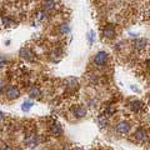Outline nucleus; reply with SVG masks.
Returning a JSON list of instances; mask_svg holds the SVG:
<instances>
[{"label": "nucleus", "instance_id": "obj_1", "mask_svg": "<svg viewBox=\"0 0 150 150\" xmlns=\"http://www.w3.org/2000/svg\"><path fill=\"white\" fill-rule=\"evenodd\" d=\"M20 89H19L16 85H6L5 90H4V94L3 95L5 96V99L9 100V101H13V100H16L20 98Z\"/></svg>", "mask_w": 150, "mask_h": 150}, {"label": "nucleus", "instance_id": "obj_2", "mask_svg": "<svg viewBox=\"0 0 150 150\" xmlns=\"http://www.w3.org/2000/svg\"><path fill=\"white\" fill-rule=\"evenodd\" d=\"M108 59H109L108 53L104 50H101V51H98L95 54V56H94V59H93V63L96 68L101 69V68H105V65L108 64Z\"/></svg>", "mask_w": 150, "mask_h": 150}, {"label": "nucleus", "instance_id": "obj_3", "mask_svg": "<svg viewBox=\"0 0 150 150\" xmlns=\"http://www.w3.org/2000/svg\"><path fill=\"white\" fill-rule=\"evenodd\" d=\"M131 129V124L128 120H121L115 125V131L120 135H126Z\"/></svg>", "mask_w": 150, "mask_h": 150}, {"label": "nucleus", "instance_id": "obj_4", "mask_svg": "<svg viewBox=\"0 0 150 150\" xmlns=\"http://www.w3.org/2000/svg\"><path fill=\"white\" fill-rule=\"evenodd\" d=\"M19 55H20L24 60H26V62H34L35 60V53L30 48H28V46L21 48L20 51H19Z\"/></svg>", "mask_w": 150, "mask_h": 150}, {"label": "nucleus", "instance_id": "obj_5", "mask_svg": "<svg viewBox=\"0 0 150 150\" xmlns=\"http://www.w3.org/2000/svg\"><path fill=\"white\" fill-rule=\"evenodd\" d=\"M71 115H74V118L81 119L84 116H86V108L83 105H74L71 108Z\"/></svg>", "mask_w": 150, "mask_h": 150}, {"label": "nucleus", "instance_id": "obj_6", "mask_svg": "<svg viewBox=\"0 0 150 150\" xmlns=\"http://www.w3.org/2000/svg\"><path fill=\"white\" fill-rule=\"evenodd\" d=\"M56 6H58V4H56L55 0H43L40 4V9H43V10L46 13L54 11L56 9Z\"/></svg>", "mask_w": 150, "mask_h": 150}, {"label": "nucleus", "instance_id": "obj_7", "mask_svg": "<svg viewBox=\"0 0 150 150\" xmlns=\"http://www.w3.org/2000/svg\"><path fill=\"white\" fill-rule=\"evenodd\" d=\"M48 18H49V13L44 11L43 9H38L34 13V16H33V19L35 20V24H38V23H45L48 20Z\"/></svg>", "mask_w": 150, "mask_h": 150}, {"label": "nucleus", "instance_id": "obj_8", "mask_svg": "<svg viewBox=\"0 0 150 150\" xmlns=\"http://www.w3.org/2000/svg\"><path fill=\"white\" fill-rule=\"evenodd\" d=\"M103 35H104L105 39H115L116 38V29H115V26L112 25V24H108L105 28H104V30H103Z\"/></svg>", "mask_w": 150, "mask_h": 150}, {"label": "nucleus", "instance_id": "obj_9", "mask_svg": "<svg viewBox=\"0 0 150 150\" xmlns=\"http://www.w3.org/2000/svg\"><path fill=\"white\" fill-rule=\"evenodd\" d=\"M134 138L138 143H145V142H148V139H149L146 131H145L143 128H138L134 131Z\"/></svg>", "mask_w": 150, "mask_h": 150}, {"label": "nucleus", "instance_id": "obj_10", "mask_svg": "<svg viewBox=\"0 0 150 150\" xmlns=\"http://www.w3.org/2000/svg\"><path fill=\"white\" fill-rule=\"evenodd\" d=\"M128 105L130 108V110L134 111V112H139V111H142L144 109V103H142L140 100H137V99L130 100Z\"/></svg>", "mask_w": 150, "mask_h": 150}, {"label": "nucleus", "instance_id": "obj_11", "mask_svg": "<svg viewBox=\"0 0 150 150\" xmlns=\"http://www.w3.org/2000/svg\"><path fill=\"white\" fill-rule=\"evenodd\" d=\"M28 94H29L30 99H39V98L41 96V90H40L39 86L33 85V86L29 88V91H28Z\"/></svg>", "mask_w": 150, "mask_h": 150}, {"label": "nucleus", "instance_id": "obj_12", "mask_svg": "<svg viewBox=\"0 0 150 150\" xmlns=\"http://www.w3.org/2000/svg\"><path fill=\"white\" fill-rule=\"evenodd\" d=\"M148 46V40L146 39H137L134 41V48L137 49V50H139V51H142V50H144L145 48Z\"/></svg>", "mask_w": 150, "mask_h": 150}, {"label": "nucleus", "instance_id": "obj_13", "mask_svg": "<svg viewBox=\"0 0 150 150\" xmlns=\"http://www.w3.org/2000/svg\"><path fill=\"white\" fill-rule=\"evenodd\" d=\"M50 133H51V135H54V137H60V135L63 134V129H62V126H60V124L54 123L50 128Z\"/></svg>", "mask_w": 150, "mask_h": 150}, {"label": "nucleus", "instance_id": "obj_14", "mask_svg": "<svg viewBox=\"0 0 150 150\" xmlns=\"http://www.w3.org/2000/svg\"><path fill=\"white\" fill-rule=\"evenodd\" d=\"M70 30H71V28H70V25L68 24V23H63V24H60L59 28H58V33L60 35H68Z\"/></svg>", "mask_w": 150, "mask_h": 150}, {"label": "nucleus", "instance_id": "obj_15", "mask_svg": "<svg viewBox=\"0 0 150 150\" xmlns=\"http://www.w3.org/2000/svg\"><path fill=\"white\" fill-rule=\"evenodd\" d=\"M65 84H67V86L68 89H71V90H75V89H78V79H75V78H68L67 80H65Z\"/></svg>", "mask_w": 150, "mask_h": 150}, {"label": "nucleus", "instance_id": "obj_16", "mask_svg": "<svg viewBox=\"0 0 150 150\" xmlns=\"http://www.w3.org/2000/svg\"><path fill=\"white\" fill-rule=\"evenodd\" d=\"M33 105H34V103H33L31 100H25L24 103H23V105H21V110L23 111H29L31 108H33Z\"/></svg>", "mask_w": 150, "mask_h": 150}, {"label": "nucleus", "instance_id": "obj_17", "mask_svg": "<svg viewBox=\"0 0 150 150\" xmlns=\"http://www.w3.org/2000/svg\"><path fill=\"white\" fill-rule=\"evenodd\" d=\"M50 55H51V58L53 59H55V58H60V56L63 55V50L60 49V48H54L53 50H51V53H50Z\"/></svg>", "mask_w": 150, "mask_h": 150}, {"label": "nucleus", "instance_id": "obj_18", "mask_svg": "<svg viewBox=\"0 0 150 150\" xmlns=\"http://www.w3.org/2000/svg\"><path fill=\"white\" fill-rule=\"evenodd\" d=\"M98 123H99L100 128H104V126L108 125V120H106V115H100L98 118Z\"/></svg>", "mask_w": 150, "mask_h": 150}, {"label": "nucleus", "instance_id": "obj_19", "mask_svg": "<svg viewBox=\"0 0 150 150\" xmlns=\"http://www.w3.org/2000/svg\"><path fill=\"white\" fill-rule=\"evenodd\" d=\"M8 64V59L4 55H0V69H4Z\"/></svg>", "mask_w": 150, "mask_h": 150}, {"label": "nucleus", "instance_id": "obj_20", "mask_svg": "<svg viewBox=\"0 0 150 150\" xmlns=\"http://www.w3.org/2000/svg\"><path fill=\"white\" fill-rule=\"evenodd\" d=\"M94 38H95V31H94V30H90V31L88 33V39H89V43H90V44H93Z\"/></svg>", "mask_w": 150, "mask_h": 150}, {"label": "nucleus", "instance_id": "obj_21", "mask_svg": "<svg viewBox=\"0 0 150 150\" xmlns=\"http://www.w3.org/2000/svg\"><path fill=\"white\" fill-rule=\"evenodd\" d=\"M0 150H13V148L10 146V145H8V144H3L1 148H0Z\"/></svg>", "mask_w": 150, "mask_h": 150}, {"label": "nucleus", "instance_id": "obj_22", "mask_svg": "<svg viewBox=\"0 0 150 150\" xmlns=\"http://www.w3.org/2000/svg\"><path fill=\"white\" fill-rule=\"evenodd\" d=\"M4 119H5V114L3 111H0V121H3Z\"/></svg>", "mask_w": 150, "mask_h": 150}, {"label": "nucleus", "instance_id": "obj_23", "mask_svg": "<svg viewBox=\"0 0 150 150\" xmlns=\"http://www.w3.org/2000/svg\"><path fill=\"white\" fill-rule=\"evenodd\" d=\"M131 89H133V90H134V91H137V93H139V89H138V88H135V86H133V85H131Z\"/></svg>", "mask_w": 150, "mask_h": 150}, {"label": "nucleus", "instance_id": "obj_24", "mask_svg": "<svg viewBox=\"0 0 150 150\" xmlns=\"http://www.w3.org/2000/svg\"><path fill=\"white\" fill-rule=\"evenodd\" d=\"M146 64H148V67L150 68V59H149V60H148V62H146Z\"/></svg>", "mask_w": 150, "mask_h": 150}, {"label": "nucleus", "instance_id": "obj_25", "mask_svg": "<svg viewBox=\"0 0 150 150\" xmlns=\"http://www.w3.org/2000/svg\"><path fill=\"white\" fill-rule=\"evenodd\" d=\"M74 150H84V149H81V148H75Z\"/></svg>", "mask_w": 150, "mask_h": 150}, {"label": "nucleus", "instance_id": "obj_26", "mask_svg": "<svg viewBox=\"0 0 150 150\" xmlns=\"http://www.w3.org/2000/svg\"><path fill=\"white\" fill-rule=\"evenodd\" d=\"M149 105H150V98H149Z\"/></svg>", "mask_w": 150, "mask_h": 150}]
</instances>
